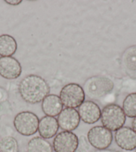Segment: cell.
<instances>
[{
	"mask_svg": "<svg viewBox=\"0 0 136 152\" xmlns=\"http://www.w3.org/2000/svg\"><path fill=\"white\" fill-rule=\"evenodd\" d=\"M101 122L103 127L111 132H116L124 127L126 116L124 110L117 104L110 103L106 105L101 111Z\"/></svg>",
	"mask_w": 136,
	"mask_h": 152,
	"instance_id": "3",
	"label": "cell"
},
{
	"mask_svg": "<svg viewBox=\"0 0 136 152\" xmlns=\"http://www.w3.org/2000/svg\"><path fill=\"white\" fill-rule=\"evenodd\" d=\"M115 141L117 146L125 151H132L136 148V133L132 128L124 126L115 133Z\"/></svg>",
	"mask_w": 136,
	"mask_h": 152,
	"instance_id": "10",
	"label": "cell"
},
{
	"mask_svg": "<svg viewBox=\"0 0 136 152\" xmlns=\"http://www.w3.org/2000/svg\"><path fill=\"white\" fill-rule=\"evenodd\" d=\"M132 127L133 130L136 133V117L133 118V119L132 122Z\"/></svg>",
	"mask_w": 136,
	"mask_h": 152,
	"instance_id": "22",
	"label": "cell"
},
{
	"mask_svg": "<svg viewBox=\"0 0 136 152\" xmlns=\"http://www.w3.org/2000/svg\"><path fill=\"white\" fill-rule=\"evenodd\" d=\"M92 152H122L120 151L117 150H114V149H96V150H94Z\"/></svg>",
	"mask_w": 136,
	"mask_h": 152,
	"instance_id": "21",
	"label": "cell"
},
{
	"mask_svg": "<svg viewBox=\"0 0 136 152\" xmlns=\"http://www.w3.org/2000/svg\"><path fill=\"white\" fill-rule=\"evenodd\" d=\"M79 143H82V148H83V149H85V150H88L89 149V145H88V143L89 141L88 140H86L85 138V137H80V140H79Z\"/></svg>",
	"mask_w": 136,
	"mask_h": 152,
	"instance_id": "19",
	"label": "cell"
},
{
	"mask_svg": "<svg viewBox=\"0 0 136 152\" xmlns=\"http://www.w3.org/2000/svg\"><path fill=\"white\" fill-rule=\"evenodd\" d=\"M1 152H19L17 140L12 136H6L0 141Z\"/></svg>",
	"mask_w": 136,
	"mask_h": 152,
	"instance_id": "18",
	"label": "cell"
},
{
	"mask_svg": "<svg viewBox=\"0 0 136 152\" xmlns=\"http://www.w3.org/2000/svg\"><path fill=\"white\" fill-rule=\"evenodd\" d=\"M114 87V83L109 78L94 76L88 78L83 84V89L89 98L98 100L111 93Z\"/></svg>",
	"mask_w": 136,
	"mask_h": 152,
	"instance_id": "2",
	"label": "cell"
},
{
	"mask_svg": "<svg viewBox=\"0 0 136 152\" xmlns=\"http://www.w3.org/2000/svg\"><path fill=\"white\" fill-rule=\"evenodd\" d=\"M22 72V65L14 57H0V75L2 77L7 80H14L20 77Z\"/></svg>",
	"mask_w": 136,
	"mask_h": 152,
	"instance_id": "8",
	"label": "cell"
},
{
	"mask_svg": "<svg viewBox=\"0 0 136 152\" xmlns=\"http://www.w3.org/2000/svg\"><path fill=\"white\" fill-rule=\"evenodd\" d=\"M135 152H136V148H135Z\"/></svg>",
	"mask_w": 136,
	"mask_h": 152,
	"instance_id": "24",
	"label": "cell"
},
{
	"mask_svg": "<svg viewBox=\"0 0 136 152\" xmlns=\"http://www.w3.org/2000/svg\"><path fill=\"white\" fill-rule=\"evenodd\" d=\"M5 2L12 6H17L22 3V0H5Z\"/></svg>",
	"mask_w": 136,
	"mask_h": 152,
	"instance_id": "20",
	"label": "cell"
},
{
	"mask_svg": "<svg viewBox=\"0 0 136 152\" xmlns=\"http://www.w3.org/2000/svg\"><path fill=\"white\" fill-rule=\"evenodd\" d=\"M122 62L124 66L131 71H136V46L127 48L122 55Z\"/></svg>",
	"mask_w": 136,
	"mask_h": 152,
	"instance_id": "16",
	"label": "cell"
},
{
	"mask_svg": "<svg viewBox=\"0 0 136 152\" xmlns=\"http://www.w3.org/2000/svg\"><path fill=\"white\" fill-rule=\"evenodd\" d=\"M79 146V138L72 132H60L55 136L53 148L55 152H75Z\"/></svg>",
	"mask_w": 136,
	"mask_h": 152,
	"instance_id": "7",
	"label": "cell"
},
{
	"mask_svg": "<svg viewBox=\"0 0 136 152\" xmlns=\"http://www.w3.org/2000/svg\"><path fill=\"white\" fill-rule=\"evenodd\" d=\"M122 109L126 117L129 118L136 117V93H130L125 98Z\"/></svg>",
	"mask_w": 136,
	"mask_h": 152,
	"instance_id": "17",
	"label": "cell"
},
{
	"mask_svg": "<svg viewBox=\"0 0 136 152\" xmlns=\"http://www.w3.org/2000/svg\"><path fill=\"white\" fill-rule=\"evenodd\" d=\"M38 117L31 111H22L15 115L14 125L15 130L23 136H31L36 133L39 126Z\"/></svg>",
	"mask_w": 136,
	"mask_h": 152,
	"instance_id": "5",
	"label": "cell"
},
{
	"mask_svg": "<svg viewBox=\"0 0 136 152\" xmlns=\"http://www.w3.org/2000/svg\"><path fill=\"white\" fill-rule=\"evenodd\" d=\"M79 113L75 109L65 108L57 117L59 126L65 132H72L76 129L80 124Z\"/></svg>",
	"mask_w": 136,
	"mask_h": 152,
	"instance_id": "9",
	"label": "cell"
},
{
	"mask_svg": "<svg viewBox=\"0 0 136 152\" xmlns=\"http://www.w3.org/2000/svg\"><path fill=\"white\" fill-rule=\"evenodd\" d=\"M18 90L23 101L34 104L43 101L49 95L50 87L42 77L30 75L25 77L20 81Z\"/></svg>",
	"mask_w": 136,
	"mask_h": 152,
	"instance_id": "1",
	"label": "cell"
},
{
	"mask_svg": "<svg viewBox=\"0 0 136 152\" xmlns=\"http://www.w3.org/2000/svg\"><path fill=\"white\" fill-rule=\"evenodd\" d=\"M65 108H78L85 101V94L83 88L77 83H69L61 88L59 94Z\"/></svg>",
	"mask_w": 136,
	"mask_h": 152,
	"instance_id": "4",
	"label": "cell"
},
{
	"mask_svg": "<svg viewBox=\"0 0 136 152\" xmlns=\"http://www.w3.org/2000/svg\"><path fill=\"white\" fill-rule=\"evenodd\" d=\"M75 152H87V151H86L85 149H83V148H81L79 149H77L76 151H75Z\"/></svg>",
	"mask_w": 136,
	"mask_h": 152,
	"instance_id": "23",
	"label": "cell"
},
{
	"mask_svg": "<svg viewBox=\"0 0 136 152\" xmlns=\"http://www.w3.org/2000/svg\"><path fill=\"white\" fill-rule=\"evenodd\" d=\"M87 137L90 145L96 149L108 148L113 141V134L111 131L99 125L89 130Z\"/></svg>",
	"mask_w": 136,
	"mask_h": 152,
	"instance_id": "6",
	"label": "cell"
},
{
	"mask_svg": "<svg viewBox=\"0 0 136 152\" xmlns=\"http://www.w3.org/2000/svg\"><path fill=\"white\" fill-rule=\"evenodd\" d=\"M0 152H1V151H0Z\"/></svg>",
	"mask_w": 136,
	"mask_h": 152,
	"instance_id": "25",
	"label": "cell"
},
{
	"mask_svg": "<svg viewBox=\"0 0 136 152\" xmlns=\"http://www.w3.org/2000/svg\"><path fill=\"white\" fill-rule=\"evenodd\" d=\"M27 152H54V148L46 139L41 137H34L29 141Z\"/></svg>",
	"mask_w": 136,
	"mask_h": 152,
	"instance_id": "15",
	"label": "cell"
},
{
	"mask_svg": "<svg viewBox=\"0 0 136 152\" xmlns=\"http://www.w3.org/2000/svg\"><path fill=\"white\" fill-rule=\"evenodd\" d=\"M63 104L59 96L54 94L48 95L41 103V109L46 116H58L63 110Z\"/></svg>",
	"mask_w": 136,
	"mask_h": 152,
	"instance_id": "13",
	"label": "cell"
},
{
	"mask_svg": "<svg viewBox=\"0 0 136 152\" xmlns=\"http://www.w3.org/2000/svg\"><path fill=\"white\" fill-rule=\"evenodd\" d=\"M59 128L57 119L53 117L44 116L39 121V134L40 137L46 140L55 137L57 135Z\"/></svg>",
	"mask_w": 136,
	"mask_h": 152,
	"instance_id": "12",
	"label": "cell"
},
{
	"mask_svg": "<svg viewBox=\"0 0 136 152\" xmlns=\"http://www.w3.org/2000/svg\"><path fill=\"white\" fill-rule=\"evenodd\" d=\"M17 44L15 39L9 34L0 36V56H12L17 51Z\"/></svg>",
	"mask_w": 136,
	"mask_h": 152,
	"instance_id": "14",
	"label": "cell"
},
{
	"mask_svg": "<svg viewBox=\"0 0 136 152\" xmlns=\"http://www.w3.org/2000/svg\"><path fill=\"white\" fill-rule=\"evenodd\" d=\"M81 120L86 124H93L100 119L101 111L99 107L92 101H85L78 107Z\"/></svg>",
	"mask_w": 136,
	"mask_h": 152,
	"instance_id": "11",
	"label": "cell"
}]
</instances>
